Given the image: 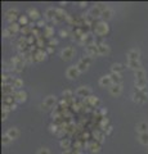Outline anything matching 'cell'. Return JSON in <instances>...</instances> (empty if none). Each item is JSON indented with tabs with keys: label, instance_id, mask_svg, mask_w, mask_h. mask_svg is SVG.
Instances as JSON below:
<instances>
[{
	"label": "cell",
	"instance_id": "obj_1",
	"mask_svg": "<svg viewBox=\"0 0 148 154\" xmlns=\"http://www.w3.org/2000/svg\"><path fill=\"white\" fill-rule=\"evenodd\" d=\"M94 32H95V35L99 36V37L106 36L107 33L110 32V27H108L107 22H104V21L98 22L97 24H95V27H94Z\"/></svg>",
	"mask_w": 148,
	"mask_h": 154
},
{
	"label": "cell",
	"instance_id": "obj_2",
	"mask_svg": "<svg viewBox=\"0 0 148 154\" xmlns=\"http://www.w3.org/2000/svg\"><path fill=\"white\" fill-rule=\"evenodd\" d=\"M148 99V93L146 90H138L135 89V91L133 94V100L135 103H139V104H143V103H146Z\"/></svg>",
	"mask_w": 148,
	"mask_h": 154
},
{
	"label": "cell",
	"instance_id": "obj_3",
	"mask_svg": "<svg viewBox=\"0 0 148 154\" xmlns=\"http://www.w3.org/2000/svg\"><path fill=\"white\" fill-rule=\"evenodd\" d=\"M55 101H57V98H55V96H53V95L46 96V98H45V100H44V103L41 104V109L48 110L49 108H52V107H54Z\"/></svg>",
	"mask_w": 148,
	"mask_h": 154
},
{
	"label": "cell",
	"instance_id": "obj_4",
	"mask_svg": "<svg viewBox=\"0 0 148 154\" xmlns=\"http://www.w3.org/2000/svg\"><path fill=\"white\" fill-rule=\"evenodd\" d=\"M73 55H75V49H73L72 46H68V48H64L62 50V53H61V58H62L63 61H70Z\"/></svg>",
	"mask_w": 148,
	"mask_h": 154
},
{
	"label": "cell",
	"instance_id": "obj_5",
	"mask_svg": "<svg viewBox=\"0 0 148 154\" xmlns=\"http://www.w3.org/2000/svg\"><path fill=\"white\" fill-rule=\"evenodd\" d=\"M80 73H81V72L77 70V67H76V66L68 67V68H67V71H66V76L68 77L70 80H75V78H77Z\"/></svg>",
	"mask_w": 148,
	"mask_h": 154
},
{
	"label": "cell",
	"instance_id": "obj_6",
	"mask_svg": "<svg viewBox=\"0 0 148 154\" xmlns=\"http://www.w3.org/2000/svg\"><path fill=\"white\" fill-rule=\"evenodd\" d=\"M5 17L10 23H13L17 18H18V9H17V8H10V9H8L5 12Z\"/></svg>",
	"mask_w": 148,
	"mask_h": 154
},
{
	"label": "cell",
	"instance_id": "obj_7",
	"mask_svg": "<svg viewBox=\"0 0 148 154\" xmlns=\"http://www.w3.org/2000/svg\"><path fill=\"white\" fill-rule=\"evenodd\" d=\"M76 95L80 96V98H89L91 95V90L89 86H80L79 89L76 90Z\"/></svg>",
	"mask_w": 148,
	"mask_h": 154
},
{
	"label": "cell",
	"instance_id": "obj_8",
	"mask_svg": "<svg viewBox=\"0 0 148 154\" xmlns=\"http://www.w3.org/2000/svg\"><path fill=\"white\" fill-rule=\"evenodd\" d=\"M99 85H101L102 87H108L110 89L112 85H114V82H112V80H111V76L110 75L102 76L101 78H99Z\"/></svg>",
	"mask_w": 148,
	"mask_h": 154
},
{
	"label": "cell",
	"instance_id": "obj_9",
	"mask_svg": "<svg viewBox=\"0 0 148 154\" xmlns=\"http://www.w3.org/2000/svg\"><path fill=\"white\" fill-rule=\"evenodd\" d=\"M14 99L17 103H25L27 100V93L23 90H17V93L14 94Z\"/></svg>",
	"mask_w": 148,
	"mask_h": 154
},
{
	"label": "cell",
	"instance_id": "obj_10",
	"mask_svg": "<svg viewBox=\"0 0 148 154\" xmlns=\"http://www.w3.org/2000/svg\"><path fill=\"white\" fill-rule=\"evenodd\" d=\"M85 51H86V55H99V50H98V45L97 44H90L85 48Z\"/></svg>",
	"mask_w": 148,
	"mask_h": 154
},
{
	"label": "cell",
	"instance_id": "obj_11",
	"mask_svg": "<svg viewBox=\"0 0 148 154\" xmlns=\"http://www.w3.org/2000/svg\"><path fill=\"white\" fill-rule=\"evenodd\" d=\"M110 90V94L112 96H119L121 93H123V85H117V84H114L112 86L108 89Z\"/></svg>",
	"mask_w": 148,
	"mask_h": 154
},
{
	"label": "cell",
	"instance_id": "obj_12",
	"mask_svg": "<svg viewBox=\"0 0 148 154\" xmlns=\"http://www.w3.org/2000/svg\"><path fill=\"white\" fill-rule=\"evenodd\" d=\"M46 57V51H44L43 49H39L34 53V62H43Z\"/></svg>",
	"mask_w": 148,
	"mask_h": 154
},
{
	"label": "cell",
	"instance_id": "obj_13",
	"mask_svg": "<svg viewBox=\"0 0 148 154\" xmlns=\"http://www.w3.org/2000/svg\"><path fill=\"white\" fill-rule=\"evenodd\" d=\"M126 57H128V61H139L141 53H139L137 49H132V50H129V51H128Z\"/></svg>",
	"mask_w": 148,
	"mask_h": 154
},
{
	"label": "cell",
	"instance_id": "obj_14",
	"mask_svg": "<svg viewBox=\"0 0 148 154\" xmlns=\"http://www.w3.org/2000/svg\"><path fill=\"white\" fill-rule=\"evenodd\" d=\"M5 134L9 136L12 140H16V139H18V136H19V131H18V128H16V127H10L7 130Z\"/></svg>",
	"mask_w": 148,
	"mask_h": 154
},
{
	"label": "cell",
	"instance_id": "obj_15",
	"mask_svg": "<svg viewBox=\"0 0 148 154\" xmlns=\"http://www.w3.org/2000/svg\"><path fill=\"white\" fill-rule=\"evenodd\" d=\"M45 18L46 19H50V21H54L55 18H57V10L54 9V8H48V9L45 10Z\"/></svg>",
	"mask_w": 148,
	"mask_h": 154
},
{
	"label": "cell",
	"instance_id": "obj_16",
	"mask_svg": "<svg viewBox=\"0 0 148 154\" xmlns=\"http://www.w3.org/2000/svg\"><path fill=\"white\" fill-rule=\"evenodd\" d=\"M98 50H99V55H106L110 53V46L104 42H98Z\"/></svg>",
	"mask_w": 148,
	"mask_h": 154
},
{
	"label": "cell",
	"instance_id": "obj_17",
	"mask_svg": "<svg viewBox=\"0 0 148 154\" xmlns=\"http://www.w3.org/2000/svg\"><path fill=\"white\" fill-rule=\"evenodd\" d=\"M27 13H28V17L32 21H40V13L35 9V8H30Z\"/></svg>",
	"mask_w": 148,
	"mask_h": 154
},
{
	"label": "cell",
	"instance_id": "obj_18",
	"mask_svg": "<svg viewBox=\"0 0 148 154\" xmlns=\"http://www.w3.org/2000/svg\"><path fill=\"white\" fill-rule=\"evenodd\" d=\"M89 14H90L91 17H93L94 19H95V18H101V17H102V10L99 9V8H98L97 5H94V7L90 9Z\"/></svg>",
	"mask_w": 148,
	"mask_h": 154
},
{
	"label": "cell",
	"instance_id": "obj_19",
	"mask_svg": "<svg viewBox=\"0 0 148 154\" xmlns=\"http://www.w3.org/2000/svg\"><path fill=\"white\" fill-rule=\"evenodd\" d=\"M147 128H148V125L146 122H139V123H137V126H135V131L141 135V134L147 132Z\"/></svg>",
	"mask_w": 148,
	"mask_h": 154
},
{
	"label": "cell",
	"instance_id": "obj_20",
	"mask_svg": "<svg viewBox=\"0 0 148 154\" xmlns=\"http://www.w3.org/2000/svg\"><path fill=\"white\" fill-rule=\"evenodd\" d=\"M89 150L93 154H98L99 152H101V144H99L98 141H94V143L89 144Z\"/></svg>",
	"mask_w": 148,
	"mask_h": 154
},
{
	"label": "cell",
	"instance_id": "obj_21",
	"mask_svg": "<svg viewBox=\"0 0 148 154\" xmlns=\"http://www.w3.org/2000/svg\"><path fill=\"white\" fill-rule=\"evenodd\" d=\"M85 101L88 103L89 105H91V107H95V108H97V107L99 105V99H98L97 96H93V95H90L89 98H86Z\"/></svg>",
	"mask_w": 148,
	"mask_h": 154
},
{
	"label": "cell",
	"instance_id": "obj_22",
	"mask_svg": "<svg viewBox=\"0 0 148 154\" xmlns=\"http://www.w3.org/2000/svg\"><path fill=\"white\" fill-rule=\"evenodd\" d=\"M146 86H147V78L135 80V89H138V90H146Z\"/></svg>",
	"mask_w": 148,
	"mask_h": 154
},
{
	"label": "cell",
	"instance_id": "obj_23",
	"mask_svg": "<svg viewBox=\"0 0 148 154\" xmlns=\"http://www.w3.org/2000/svg\"><path fill=\"white\" fill-rule=\"evenodd\" d=\"M134 77H135V80H143V78H146V71L143 70V68H139V70L134 71Z\"/></svg>",
	"mask_w": 148,
	"mask_h": 154
},
{
	"label": "cell",
	"instance_id": "obj_24",
	"mask_svg": "<svg viewBox=\"0 0 148 154\" xmlns=\"http://www.w3.org/2000/svg\"><path fill=\"white\" fill-rule=\"evenodd\" d=\"M13 101H16L14 96H4L3 98V105H5V107H12L14 104Z\"/></svg>",
	"mask_w": 148,
	"mask_h": 154
},
{
	"label": "cell",
	"instance_id": "obj_25",
	"mask_svg": "<svg viewBox=\"0 0 148 154\" xmlns=\"http://www.w3.org/2000/svg\"><path fill=\"white\" fill-rule=\"evenodd\" d=\"M123 64L121 63H115L112 64L111 67V73H121V71H123Z\"/></svg>",
	"mask_w": 148,
	"mask_h": 154
},
{
	"label": "cell",
	"instance_id": "obj_26",
	"mask_svg": "<svg viewBox=\"0 0 148 154\" xmlns=\"http://www.w3.org/2000/svg\"><path fill=\"white\" fill-rule=\"evenodd\" d=\"M128 67L130 68V70H134V71H137V70H139V68H142L139 61H128Z\"/></svg>",
	"mask_w": 148,
	"mask_h": 154
},
{
	"label": "cell",
	"instance_id": "obj_27",
	"mask_svg": "<svg viewBox=\"0 0 148 154\" xmlns=\"http://www.w3.org/2000/svg\"><path fill=\"white\" fill-rule=\"evenodd\" d=\"M111 80L114 84H117V85H121V81H123V78H121V73H111Z\"/></svg>",
	"mask_w": 148,
	"mask_h": 154
},
{
	"label": "cell",
	"instance_id": "obj_28",
	"mask_svg": "<svg viewBox=\"0 0 148 154\" xmlns=\"http://www.w3.org/2000/svg\"><path fill=\"white\" fill-rule=\"evenodd\" d=\"M111 17H112V10L110 9V8H108V9H106V10H103V12H102V17H101V18H102V19L104 21V22H107V21L110 19Z\"/></svg>",
	"mask_w": 148,
	"mask_h": 154
},
{
	"label": "cell",
	"instance_id": "obj_29",
	"mask_svg": "<svg viewBox=\"0 0 148 154\" xmlns=\"http://www.w3.org/2000/svg\"><path fill=\"white\" fill-rule=\"evenodd\" d=\"M13 87L14 89H18V90H21V87H23V81L19 78V77H16L14 80H13Z\"/></svg>",
	"mask_w": 148,
	"mask_h": 154
},
{
	"label": "cell",
	"instance_id": "obj_30",
	"mask_svg": "<svg viewBox=\"0 0 148 154\" xmlns=\"http://www.w3.org/2000/svg\"><path fill=\"white\" fill-rule=\"evenodd\" d=\"M19 23H17V22H13V23H10L9 26H8V28L10 30V31L13 32V33H16V32H18L19 30H21V27H19Z\"/></svg>",
	"mask_w": 148,
	"mask_h": 154
},
{
	"label": "cell",
	"instance_id": "obj_31",
	"mask_svg": "<svg viewBox=\"0 0 148 154\" xmlns=\"http://www.w3.org/2000/svg\"><path fill=\"white\" fill-rule=\"evenodd\" d=\"M139 141H141V144L147 145L148 147V132H144V134L139 135Z\"/></svg>",
	"mask_w": 148,
	"mask_h": 154
},
{
	"label": "cell",
	"instance_id": "obj_32",
	"mask_svg": "<svg viewBox=\"0 0 148 154\" xmlns=\"http://www.w3.org/2000/svg\"><path fill=\"white\" fill-rule=\"evenodd\" d=\"M44 33H45V36H46V37L52 38V36L54 35V28H53V27H50V26H46V27L44 28Z\"/></svg>",
	"mask_w": 148,
	"mask_h": 154
},
{
	"label": "cell",
	"instance_id": "obj_33",
	"mask_svg": "<svg viewBox=\"0 0 148 154\" xmlns=\"http://www.w3.org/2000/svg\"><path fill=\"white\" fill-rule=\"evenodd\" d=\"M76 67H77V70H79L80 72H85L86 70H88V64H85L84 62H81V61H79L77 62V64H76Z\"/></svg>",
	"mask_w": 148,
	"mask_h": 154
},
{
	"label": "cell",
	"instance_id": "obj_34",
	"mask_svg": "<svg viewBox=\"0 0 148 154\" xmlns=\"http://www.w3.org/2000/svg\"><path fill=\"white\" fill-rule=\"evenodd\" d=\"M61 148H63V150H66V149H70V145H71V141H70L68 139H63V140H61Z\"/></svg>",
	"mask_w": 148,
	"mask_h": 154
},
{
	"label": "cell",
	"instance_id": "obj_35",
	"mask_svg": "<svg viewBox=\"0 0 148 154\" xmlns=\"http://www.w3.org/2000/svg\"><path fill=\"white\" fill-rule=\"evenodd\" d=\"M93 134H94V138H95V141H98V143H99V144H101V143H102V141H103V134H102V132H99V131H94V132H93Z\"/></svg>",
	"mask_w": 148,
	"mask_h": 154
},
{
	"label": "cell",
	"instance_id": "obj_36",
	"mask_svg": "<svg viewBox=\"0 0 148 154\" xmlns=\"http://www.w3.org/2000/svg\"><path fill=\"white\" fill-rule=\"evenodd\" d=\"M106 127H107V128L110 127V121H108V118L103 117L102 121H101V128H102V130H106Z\"/></svg>",
	"mask_w": 148,
	"mask_h": 154
},
{
	"label": "cell",
	"instance_id": "obj_37",
	"mask_svg": "<svg viewBox=\"0 0 148 154\" xmlns=\"http://www.w3.org/2000/svg\"><path fill=\"white\" fill-rule=\"evenodd\" d=\"M80 61H81V62H84L85 64H88V66H90L91 62H93V58H91L90 55H84L82 58H80Z\"/></svg>",
	"mask_w": 148,
	"mask_h": 154
},
{
	"label": "cell",
	"instance_id": "obj_38",
	"mask_svg": "<svg viewBox=\"0 0 148 154\" xmlns=\"http://www.w3.org/2000/svg\"><path fill=\"white\" fill-rule=\"evenodd\" d=\"M18 23L19 24H23V26H28V18L26 16H21L18 18Z\"/></svg>",
	"mask_w": 148,
	"mask_h": 154
},
{
	"label": "cell",
	"instance_id": "obj_39",
	"mask_svg": "<svg viewBox=\"0 0 148 154\" xmlns=\"http://www.w3.org/2000/svg\"><path fill=\"white\" fill-rule=\"evenodd\" d=\"M12 141V139L9 138V136H8L7 134H4L3 135V138H1V143H3V145H8Z\"/></svg>",
	"mask_w": 148,
	"mask_h": 154
},
{
	"label": "cell",
	"instance_id": "obj_40",
	"mask_svg": "<svg viewBox=\"0 0 148 154\" xmlns=\"http://www.w3.org/2000/svg\"><path fill=\"white\" fill-rule=\"evenodd\" d=\"M13 35H14V33H13L12 31H10V30L9 28H5V30H4V31H3V36L4 37H10V36H13Z\"/></svg>",
	"mask_w": 148,
	"mask_h": 154
},
{
	"label": "cell",
	"instance_id": "obj_41",
	"mask_svg": "<svg viewBox=\"0 0 148 154\" xmlns=\"http://www.w3.org/2000/svg\"><path fill=\"white\" fill-rule=\"evenodd\" d=\"M63 96H64V99H71V98H72V91H71V90H64V91H63Z\"/></svg>",
	"mask_w": 148,
	"mask_h": 154
},
{
	"label": "cell",
	"instance_id": "obj_42",
	"mask_svg": "<svg viewBox=\"0 0 148 154\" xmlns=\"http://www.w3.org/2000/svg\"><path fill=\"white\" fill-rule=\"evenodd\" d=\"M37 154H52V153H50V150L48 148H40L37 150Z\"/></svg>",
	"mask_w": 148,
	"mask_h": 154
},
{
	"label": "cell",
	"instance_id": "obj_43",
	"mask_svg": "<svg viewBox=\"0 0 148 154\" xmlns=\"http://www.w3.org/2000/svg\"><path fill=\"white\" fill-rule=\"evenodd\" d=\"M49 127H50V131H52V132H57V131H58V126L54 125V123H52Z\"/></svg>",
	"mask_w": 148,
	"mask_h": 154
},
{
	"label": "cell",
	"instance_id": "obj_44",
	"mask_svg": "<svg viewBox=\"0 0 148 154\" xmlns=\"http://www.w3.org/2000/svg\"><path fill=\"white\" fill-rule=\"evenodd\" d=\"M58 44V40H55V38L52 37L49 40V46H53V45H57Z\"/></svg>",
	"mask_w": 148,
	"mask_h": 154
},
{
	"label": "cell",
	"instance_id": "obj_45",
	"mask_svg": "<svg viewBox=\"0 0 148 154\" xmlns=\"http://www.w3.org/2000/svg\"><path fill=\"white\" fill-rule=\"evenodd\" d=\"M37 27H44V26H45V22H44V21H43V19H40V21H37ZM45 28V27H44Z\"/></svg>",
	"mask_w": 148,
	"mask_h": 154
},
{
	"label": "cell",
	"instance_id": "obj_46",
	"mask_svg": "<svg viewBox=\"0 0 148 154\" xmlns=\"http://www.w3.org/2000/svg\"><path fill=\"white\" fill-rule=\"evenodd\" d=\"M59 35L62 36V37H67L68 32H67V31H64V30H61V31H59Z\"/></svg>",
	"mask_w": 148,
	"mask_h": 154
},
{
	"label": "cell",
	"instance_id": "obj_47",
	"mask_svg": "<svg viewBox=\"0 0 148 154\" xmlns=\"http://www.w3.org/2000/svg\"><path fill=\"white\" fill-rule=\"evenodd\" d=\"M7 117H8V112H3L1 113V119H3V121H5Z\"/></svg>",
	"mask_w": 148,
	"mask_h": 154
},
{
	"label": "cell",
	"instance_id": "obj_48",
	"mask_svg": "<svg viewBox=\"0 0 148 154\" xmlns=\"http://www.w3.org/2000/svg\"><path fill=\"white\" fill-rule=\"evenodd\" d=\"M62 154H73V153L71 152V149H66V150L62 152Z\"/></svg>",
	"mask_w": 148,
	"mask_h": 154
},
{
	"label": "cell",
	"instance_id": "obj_49",
	"mask_svg": "<svg viewBox=\"0 0 148 154\" xmlns=\"http://www.w3.org/2000/svg\"><path fill=\"white\" fill-rule=\"evenodd\" d=\"M46 51H48V53H53V51H54V49H53V46H48V49H46Z\"/></svg>",
	"mask_w": 148,
	"mask_h": 154
},
{
	"label": "cell",
	"instance_id": "obj_50",
	"mask_svg": "<svg viewBox=\"0 0 148 154\" xmlns=\"http://www.w3.org/2000/svg\"><path fill=\"white\" fill-rule=\"evenodd\" d=\"M16 108H17V104H16V103H14V104H13V105L10 107V110H14Z\"/></svg>",
	"mask_w": 148,
	"mask_h": 154
},
{
	"label": "cell",
	"instance_id": "obj_51",
	"mask_svg": "<svg viewBox=\"0 0 148 154\" xmlns=\"http://www.w3.org/2000/svg\"><path fill=\"white\" fill-rule=\"evenodd\" d=\"M79 4H80V7H86V5H88L86 3H82V1H81V3H79Z\"/></svg>",
	"mask_w": 148,
	"mask_h": 154
},
{
	"label": "cell",
	"instance_id": "obj_52",
	"mask_svg": "<svg viewBox=\"0 0 148 154\" xmlns=\"http://www.w3.org/2000/svg\"><path fill=\"white\" fill-rule=\"evenodd\" d=\"M102 114H103V115L107 114V109H102Z\"/></svg>",
	"mask_w": 148,
	"mask_h": 154
},
{
	"label": "cell",
	"instance_id": "obj_53",
	"mask_svg": "<svg viewBox=\"0 0 148 154\" xmlns=\"http://www.w3.org/2000/svg\"><path fill=\"white\" fill-rule=\"evenodd\" d=\"M73 154H81L80 152H73Z\"/></svg>",
	"mask_w": 148,
	"mask_h": 154
}]
</instances>
